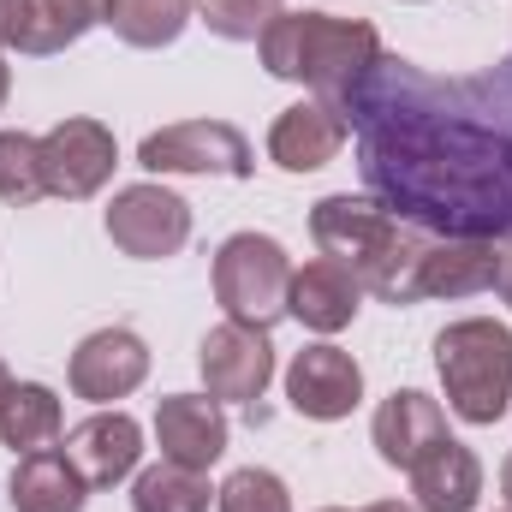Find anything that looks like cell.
<instances>
[{"mask_svg":"<svg viewBox=\"0 0 512 512\" xmlns=\"http://www.w3.org/2000/svg\"><path fill=\"white\" fill-rule=\"evenodd\" d=\"M143 376H149V346L131 328H102V334H90L72 352V393L90 399V405H108V399L137 393Z\"/></svg>","mask_w":512,"mask_h":512,"instance_id":"13","label":"cell"},{"mask_svg":"<svg viewBox=\"0 0 512 512\" xmlns=\"http://www.w3.org/2000/svg\"><path fill=\"white\" fill-rule=\"evenodd\" d=\"M6 90H12V72H6V60H0V108H6Z\"/></svg>","mask_w":512,"mask_h":512,"instance_id":"31","label":"cell"},{"mask_svg":"<svg viewBox=\"0 0 512 512\" xmlns=\"http://www.w3.org/2000/svg\"><path fill=\"white\" fill-rule=\"evenodd\" d=\"M108 239L137 262L179 256L191 239V203L167 185H126L108 203Z\"/></svg>","mask_w":512,"mask_h":512,"instance_id":"7","label":"cell"},{"mask_svg":"<svg viewBox=\"0 0 512 512\" xmlns=\"http://www.w3.org/2000/svg\"><path fill=\"white\" fill-rule=\"evenodd\" d=\"M256 54L268 66V78L286 84H310V96L322 102H346L352 84L382 60V36L364 18H334V12H286L256 36Z\"/></svg>","mask_w":512,"mask_h":512,"instance_id":"3","label":"cell"},{"mask_svg":"<svg viewBox=\"0 0 512 512\" xmlns=\"http://www.w3.org/2000/svg\"><path fill=\"white\" fill-rule=\"evenodd\" d=\"M197 18L221 42H256L280 18V0H197Z\"/></svg>","mask_w":512,"mask_h":512,"instance_id":"25","label":"cell"},{"mask_svg":"<svg viewBox=\"0 0 512 512\" xmlns=\"http://www.w3.org/2000/svg\"><path fill=\"white\" fill-rule=\"evenodd\" d=\"M215 507L221 512H292V495H286V483H280L274 471L245 465V471H233V477L215 489Z\"/></svg>","mask_w":512,"mask_h":512,"instance_id":"26","label":"cell"},{"mask_svg":"<svg viewBox=\"0 0 512 512\" xmlns=\"http://www.w3.org/2000/svg\"><path fill=\"white\" fill-rule=\"evenodd\" d=\"M18 24H24V0H0V48L18 42Z\"/></svg>","mask_w":512,"mask_h":512,"instance_id":"27","label":"cell"},{"mask_svg":"<svg viewBox=\"0 0 512 512\" xmlns=\"http://www.w3.org/2000/svg\"><path fill=\"white\" fill-rule=\"evenodd\" d=\"M6 495H12V512H84L90 483L78 477V465H72L66 453L48 447V453H24V459L12 465Z\"/></svg>","mask_w":512,"mask_h":512,"instance_id":"19","label":"cell"},{"mask_svg":"<svg viewBox=\"0 0 512 512\" xmlns=\"http://www.w3.org/2000/svg\"><path fill=\"white\" fill-rule=\"evenodd\" d=\"M358 298H364L358 274H352L346 262H334V256H316V262L292 268L286 316H292V322H304L310 334H340V328H352Z\"/></svg>","mask_w":512,"mask_h":512,"instance_id":"15","label":"cell"},{"mask_svg":"<svg viewBox=\"0 0 512 512\" xmlns=\"http://www.w3.org/2000/svg\"><path fill=\"white\" fill-rule=\"evenodd\" d=\"M346 114L334 108V102H322V96H310V102H292L274 126H268V161L274 167H286V173H316V167H328L340 149H346Z\"/></svg>","mask_w":512,"mask_h":512,"instance_id":"12","label":"cell"},{"mask_svg":"<svg viewBox=\"0 0 512 512\" xmlns=\"http://www.w3.org/2000/svg\"><path fill=\"white\" fill-rule=\"evenodd\" d=\"M155 441H161V459L209 471L227 453V411H221V399H209V393H167L155 405Z\"/></svg>","mask_w":512,"mask_h":512,"instance_id":"11","label":"cell"},{"mask_svg":"<svg viewBox=\"0 0 512 512\" xmlns=\"http://www.w3.org/2000/svg\"><path fill=\"white\" fill-rule=\"evenodd\" d=\"M322 512H346V507H322Z\"/></svg>","mask_w":512,"mask_h":512,"instance_id":"33","label":"cell"},{"mask_svg":"<svg viewBox=\"0 0 512 512\" xmlns=\"http://www.w3.org/2000/svg\"><path fill=\"white\" fill-rule=\"evenodd\" d=\"M411 495H417V512H477V501H483L477 453L447 435L441 447H429L411 465Z\"/></svg>","mask_w":512,"mask_h":512,"instance_id":"17","label":"cell"},{"mask_svg":"<svg viewBox=\"0 0 512 512\" xmlns=\"http://www.w3.org/2000/svg\"><path fill=\"white\" fill-rule=\"evenodd\" d=\"M209 495H215V489H209L203 471L161 459V465L137 471V483H131V512H209Z\"/></svg>","mask_w":512,"mask_h":512,"instance_id":"22","label":"cell"},{"mask_svg":"<svg viewBox=\"0 0 512 512\" xmlns=\"http://www.w3.org/2000/svg\"><path fill=\"white\" fill-rule=\"evenodd\" d=\"M495 292L507 298V310H512V251H501V280H495Z\"/></svg>","mask_w":512,"mask_h":512,"instance_id":"28","label":"cell"},{"mask_svg":"<svg viewBox=\"0 0 512 512\" xmlns=\"http://www.w3.org/2000/svg\"><path fill=\"white\" fill-rule=\"evenodd\" d=\"M36 197H48V185H42V137L0 131V203H36Z\"/></svg>","mask_w":512,"mask_h":512,"instance_id":"24","label":"cell"},{"mask_svg":"<svg viewBox=\"0 0 512 512\" xmlns=\"http://www.w3.org/2000/svg\"><path fill=\"white\" fill-rule=\"evenodd\" d=\"M310 239L322 245V256L346 262L358 274L364 292H376L382 304H423V256H429V239L423 227L387 215L376 197H322L310 209Z\"/></svg>","mask_w":512,"mask_h":512,"instance_id":"2","label":"cell"},{"mask_svg":"<svg viewBox=\"0 0 512 512\" xmlns=\"http://www.w3.org/2000/svg\"><path fill=\"white\" fill-rule=\"evenodd\" d=\"M501 280V245L495 239H429L423 256V298H477Z\"/></svg>","mask_w":512,"mask_h":512,"instance_id":"18","label":"cell"},{"mask_svg":"<svg viewBox=\"0 0 512 512\" xmlns=\"http://www.w3.org/2000/svg\"><path fill=\"white\" fill-rule=\"evenodd\" d=\"M137 167L149 173H221V179H251V143L227 120H179L143 137Z\"/></svg>","mask_w":512,"mask_h":512,"instance_id":"6","label":"cell"},{"mask_svg":"<svg viewBox=\"0 0 512 512\" xmlns=\"http://www.w3.org/2000/svg\"><path fill=\"white\" fill-rule=\"evenodd\" d=\"M370 435H376V453H382L387 465L411 471L429 447H441V441H447V411H441L429 393L399 387V393H387V399H382V411H376Z\"/></svg>","mask_w":512,"mask_h":512,"instance_id":"16","label":"cell"},{"mask_svg":"<svg viewBox=\"0 0 512 512\" xmlns=\"http://www.w3.org/2000/svg\"><path fill=\"white\" fill-rule=\"evenodd\" d=\"M197 370H203L209 399H221V405H256L268 393V382H274V346H268L262 328L221 322V328L203 334Z\"/></svg>","mask_w":512,"mask_h":512,"instance_id":"9","label":"cell"},{"mask_svg":"<svg viewBox=\"0 0 512 512\" xmlns=\"http://www.w3.org/2000/svg\"><path fill=\"white\" fill-rule=\"evenodd\" d=\"M66 459L78 465V477L90 489H114V483H126L131 471H137V459H143V429L126 411H96V417H84L66 435Z\"/></svg>","mask_w":512,"mask_h":512,"instance_id":"14","label":"cell"},{"mask_svg":"<svg viewBox=\"0 0 512 512\" xmlns=\"http://www.w3.org/2000/svg\"><path fill=\"white\" fill-rule=\"evenodd\" d=\"M358 512H417V507H405V501H376V507H358Z\"/></svg>","mask_w":512,"mask_h":512,"instance_id":"30","label":"cell"},{"mask_svg":"<svg viewBox=\"0 0 512 512\" xmlns=\"http://www.w3.org/2000/svg\"><path fill=\"white\" fill-rule=\"evenodd\" d=\"M191 12H197V0H114L108 24L126 48H167V42H179Z\"/></svg>","mask_w":512,"mask_h":512,"instance_id":"23","label":"cell"},{"mask_svg":"<svg viewBox=\"0 0 512 512\" xmlns=\"http://www.w3.org/2000/svg\"><path fill=\"white\" fill-rule=\"evenodd\" d=\"M364 191L441 239L512 245V54L471 78H435L382 54L340 102Z\"/></svg>","mask_w":512,"mask_h":512,"instance_id":"1","label":"cell"},{"mask_svg":"<svg viewBox=\"0 0 512 512\" xmlns=\"http://www.w3.org/2000/svg\"><path fill=\"white\" fill-rule=\"evenodd\" d=\"M286 292H292V256L268 233H233L215 251V298L227 310V322L245 328H274L286 316Z\"/></svg>","mask_w":512,"mask_h":512,"instance_id":"5","label":"cell"},{"mask_svg":"<svg viewBox=\"0 0 512 512\" xmlns=\"http://www.w3.org/2000/svg\"><path fill=\"white\" fill-rule=\"evenodd\" d=\"M114 167H120V149H114V131L102 120H60L42 137V185H48V197L84 203L114 179Z\"/></svg>","mask_w":512,"mask_h":512,"instance_id":"8","label":"cell"},{"mask_svg":"<svg viewBox=\"0 0 512 512\" xmlns=\"http://www.w3.org/2000/svg\"><path fill=\"white\" fill-rule=\"evenodd\" d=\"M286 399H292V411L310 417V423H340V417H352L358 399H364V370H358V358L340 352V346H304V352L292 358V370H286Z\"/></svg>","mask_w":512,"mask_h":512,"instance_id":"10","label":"cell"},{"mask_svg":"<svg viewBox=\"0 0 512 512\" xmlns=\"http://www.w3.org/2000/svg\"><path fill=\"white\" fill-rule=\"evenodd\" d=\"M6 393H12V376H6V364H0V405H6Z\"/></svg>","mask_w":512,"mask_h":512,"instance_id":"32","label":"cell"},{"mask_svg":"<svg viewBox=\"0 0 512 512\" xmlns=\"http://www.w3.org/2000/svg\"><path fill=\"white\" fill-rule=\"evenodd\" d=\"M501 495H507V512H512V453H507V465H501Z\"/></svg>","mask_w":512,"mask_h":512,"instance_id":"29","label":"cell"},{"mask_svg":"<svg viewBox=\"0 0 512 512\" xmlns=\"http://www.w3.org/2000/svg\"><path fill=\"white\" fill-rule=\"evenodd\" d=\"M114 0H24V24H18V54H60L78 36H90L96 24H108Z\"/></svg>","mask_w":512,"mask_h":512,"instance_id":"20","label":"cell"},{"mask_svg":"<svg viewBox=\"0 0 512 512\" xmlns=\"http://www.w3.org/2000/svg\"><path fill=\"white\" fill-rule=\"evenodd\" d=\"M66 429V411L54 399V387L42 382H12L6 405H0V441L24 459V453H48Z\"/></svg>","mask_w":512,"mask_h":512,"instance_id":"21","label":"cell"},{"mask_svg":"<svg viewBox=\"0 0 512 512\" xmlns=\"http://www.w3.org/2000/svg\"><path fill=\"white\" fill-rule=\"evenodd\" d=\"M435 370L465 423H501L512 411V334L489 316L447 322L435 334Z\"/></svg>","mask_w":512,"mask_h":512,"instance_id":"4","label":"cell"}]
</instances>
